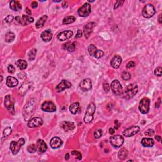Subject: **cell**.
<instances>
[{
	"label": "cell",
	"mask_w": 162,
	"mask_h": 162,
	"mask_svg": "<svg viewBox=\"0 0 162 162\" xmlns=\"http://www.w3.org/2000/svg\"><path fill=\"white\" fill-rule=\"evenodd\" d=\"M37 145H29L28 146H27V151H28L29 153H34L36 151V150H37Z\"/></svg>",
	"instance_id": "obj_39"
},
{
	"label": "cell",
	"mask_w": 162,
	"mask_h": 162,
	"mask_svg": "<svg viewBox=\"0 0 162 162\" xmlns=\"http://www.w3.org/2000/svg\"><path fill=\"white\" fill-rule=\"evenodd\" d=\"M36 53H37V50L36 49H32V50H30L29 53H28V56H29V60L30 61H32L35 59Z\"/></svg>",
	"instance_id": "obj_35"
},
{
	"label": "cell",
	"mask_w": 162,
	"mask_h": 162,
	"mask_svg": "<svg viewBox=\"0 0 162 162\" xmlns=\"http://www.w3.org/2000/svg\"><path fill=\"white\" fill-rule=\"evenodd\" d=\"M75 20V18L73 16H69L64 18L63 20V24H70L74 22Z\"/></svg>",
	"instance_id": "obj_34"
},
{
	"label": "cell",
	"mask_w": 162,
	"mask_h": 162,
	"mask_svg": "<svg viewBox=\"0 0 162 162\" xmlns=\"http://www.w3.org/2000/svg\"><path fill=\"white\" fill-rule=\"evenodd\" d=\"M145 134L148 136H153L155 134V131L153 129H148L147 130H146Z\"/></svg>",
	"instance_id": "obj_43"
},
{
	"label": "cell",
	"mask_w": 162,
	"mask_h": 162,
	"mask_svg": "<svg viewBox=\"0 0 162 162\" xmlns=\"http://www.w3.org/2000/svg\"><path fill=\"white\" fill-rule=\"evenodd\" d=\"M149 105H150V100L148 98L145 97V98L142 99L140 100L139 105V109L140 112L143 114H148L149 110Z\"/></svg>",
	"instance_id": "obj_6"
},
{
	"label": "cell",
	"mask_w": 162,
	"mask_h": 162,
	"mask_svg": "<svg viewBox=\"0 0 162 162\" xmlns=\"http://www.w3.org/2000/svg\"><path fill=\"white\" fill-rule=\"evenodd\" d=\"M30 87H31V83H30V82L24 83L22 85V86L19 88V94L20 95L24 96V94L27 93V91L30 88Z\"/></svg>",
	"instance_id": "obj_28"
},
{
	"label": "cell",
	"mask_w": 162,
	"mask_h": 162,
	"mask_svg": "<svg viewBox=\"0 0 162 162\" xmlns=\"http://www.w3.org/2000/svg\"><path fill=\"white\" fill-rule=\"evenodd\" d=\"M122 62V59L121 56L119 55H115L112 59L110 62V65L113 68L118 69L119 68V67L120 66Z\"/></svg>",
	"instance_id": "obj_21"
},
{
	"label": "cell",
	"mask_w": 162,
	"mask_h": 162,
	"mask_svg": "<svg viewBox=\"0 0 162 162\" xmlns=\"http://www.w3.org/2000/svg\"><path fill=\"white\" fill-rule=\"evenodd\" d=\"M110 142L112 146L115 148H120L122 146L124 142V137L120 135H116L112 136L110 138Z\"/></svg>",
	"instance_id": "obj_7"
},
{
	"label": "cell",
	"mask_w": 162,
	"mask_h": 162,
	"mask_svg": "<svg viewBox=\"0 0 162 162\" xmlns=\"http://www.w3.org/2000/svg\"><path fill=\"white\" fill-rule=\"evenodd\" d=\"M25 144V140L20 138L18 141H11L10 145V150L13 155H17L20 150V148Z\"/></svg>",
	"instance_id": "obj_3"
},
{
	"label": "cell",
	"mask_w": 162,
	"mask_h": 162,
	"mask_svg": "<svg viewBox=\"0 0 162 162\" xmlns=\"http://www.w3.org/2000/svg\"><path fill=\"white\" fill-rule=\"evenodd\" d=\"M34 21V19L33 17L28 16V15H23L22 17H20V24L23 26H25L33 23Z\"/></svg>",
	"instance_id": "obj_19"
},
{
	"label": "cell",
	"mask_w": 162,
	"mask_h": 162,
	"mask_svg": "<svg viewBox=\"0 0 162 162\" xmlns=\"http://www.w3.org/2000/svg\"><path fill=\"white\" fill-rule=\"evenodd\" d=\"M128 156V151L125 148H122L118 152V157L121 160H124Z\"/></svg>",
	"instance_id": "obj_31"
},
{
	"label": "cell",
	"mask_w": 162,
	"mask_h": 162,
	"mask_svg": "<svg viewBox=\"0 0 162 162\" xmlns=\"http://www.w3.org/2000/svg\"><path fill=\"white\" fill-rule=\"evenodd\" d=\"M68 5H69L68 2L65 1L63 2V3H62V7L64 8H66L68 7Z\"/></svg>",
	"instance_id": "obj_51"
},
{
	"label": "cell",
	"mask_w": 162,
	"mask_h": 162,
	"mask_svg": "<svg viewBox=\"0 0 162 162\" xmlns=\"http://www.w3.org/2000/svg\"><path fill=\"white\" fill-rule=\"evenodd\" d=\"M42 123H43V120H42L41 118L34 117L29 121L28 124H27V126L29 128L38 127L42 125Z\"/></svg>",
	"instance_id": "obj_14"
},
{
	"label": "cell",
	"mask_w": 162,
	"mask_h": 162,
	"mask_svg": "<svg viewBox=\"0 0 162 162\" xmlns=\"http://www.w3.org/2000/svg\"><path fill=\"white\" fill-rule=\"evenodd\" d=\"M10 7L11 10H13L15 11H17L22 9V6L19 3V1H11L10 3Z\"/></svg>",
	"instance_id": "obj_29"
},
{
	"label": "cell",
	"mask_w": 162,
	"mask_h": 162,
	"mask_svg": "<svg viewBox=\"0 0 162 162\" xmlns=\"http://www.w3.org/2000/svg\"><path fill=\"white\" fill-rule=\"evenodd\" d=\"M94 26H95V23L93 22H91L87 23L86 25L84 27L83 29V32L85 36V38L86 39H88L91 36V33L93 32V30Z\"/></svg>",
	"instance_id": "obj_15"
},
{
	"label": "cell",
	"mask_w": 162,
	"mask_h": 162,
	"mask_svg": "<svg viewBox=\"0 0 162 162\" xmlns=\"http://www.w3.org/2000/svg\"><path fill=\"white\" fill-rule=\"evenodd\" d=\"M161 14H160L159 15V17H158V22H159V23L160 24H161V22H162V21H161Z\"/></svg>",
	"instance_id": "obj_55"
},
{
	"label": "cell",
	"mask_w": 162,
	"mask_h": 162,
	"mask_svg": "<svg viewBox=\"0 0 162 162\" xmlns=\"http://www.w3.org/2000/svg\"><path fill=\"white\" fill-rule=\"evenodd\" d=\"M48 19V17L47 15H43L42 17H41L37 22L36 23V27H37L38 29L41 28V27H43L44 24L46 22V20Z\"/></svg>",
	"instance_id": "obj_30"
},
{
	"label": "cell",
	"mask_w": 162,
	"mask_h": 162,
	"mask_svg": "<svg viewBox=\"0 0 162 162\" xmlns=\"http://www.w3.org/2000/svg\"><path fill=\"white\" fill-rule=\"evenodd\" d=\"M11 128L10 127H8L6 128V129L3 130V138H7V137L10 135L11 133Z\"/></svg>",
	"instance_id": "obj_36"
},
{
	"label": "cell",
	"mask_w": 162,
	"mask_h": 162,
	"mask_svg": "<svg viewBox=\"0 0 162 162\" xmlns=\"http://www.w3.org/2000/svg\"><path fill=\"white\" fill-rule=\"evenodd\" d=\"M103 87L104 91H105L106 93H108L109 92L110 86H109V84L108 83H104L103 85Z\"/></svg>",
	"instance_id": "obj_45"
},
{
	"label": "cell",
	"mask_w": 162,
	"mask_h": 162,
	"mask_svg": "<svg viewBox=\"0 0 162 162\" xmlns=\"http://www.w3.org/2000/svg\"><path fill=\"white\" fill-rule=\"evenodd\" d=\"M41 109L46 112H54L56 110V107L51 101H46L42 104Z\"/></svg>",
	"instance_id": "obj_11"
},
{
	"label": "cell",
	"mask_w": 162,
	"mask_h": 162,
	"mask_svg": "<svg viewBox=\"0 0 162 162\" xmlns=\"http://www.w3.org/2000/svg\"><path fill=\"white\" fill-rule=\"evenodd\" d=\"M26 12H27V13L29 15H30L32 14V13H31V11H30V10H29V8H26Z\"/></svg>",
	"instance_id": "obj_54"
},
{
	"label": "cell",
	"mask_w": 162,
	"mask_h": 162,
	"mask_svg": "<svg viewBox=\"0 0 162 162\" xmlns=\"http://www.w3.org/2000/svg\"><path fill=\"white\" fill-rule=\"evenodd\" d=\"M91 12V6L88 3H85L78 10V15L80 17H85L88 16Z\"/></svg>",
	"instance_id": "obj_10"
},
{
	"label": "cell",
	"mask_w": 162,
	"mask_h": 162,
	"mask_svg": "<svg viewBox=\"0 0 162 162\" xmlns=\"http://www.w3.org/2000/svg\"><path fill=\"white\" fill-rule=\"evenodd\" d=\"M81 89L83 91H88L92 88V81L90 79H85L79 84Z\"/></svg>",
	"instance_id": "obj_16"
},
{
	"label": "cell",
	"mask_w": 162,
	"mask_h": 162,
	"mask_svg": "<svg viewBox=\"0 0 162 162\" xmlns=\"http://www.w3.org/2000/svg\"><path fill=\"white\" fill-rule=\"evenodd\" d=\"M72 87V84L68 81L62 80L60 83L56 87V90L57 92H62L65 89H68Z\"/></svg>",
	"instance_id": "obj_18"
},
{
	"label": "cell",
	"mask_w": 162,
	"mask_h": 162,
	"mask_svg": "<svg viewBox=\"0 0 162 162\" xmlns=\"http://www.w3.org/2000/svg\"><path fill=\"white\" fill-rule=\"evenodd\" d=\"M15 38V35L13 32H9L5 35V41L7 42H11L13 41Z\"/></svg>",
	"instance_id": "obj_32"
},
{
	"label": "cell",
	"mask_w": 162,
	"mask_h": 162,
	"mask_svg": "<svg viewBox=\"0 0 162 162\" xmlns=\"http://www.w3.org/2000/svg\"><path fill=\"white\" fill-rule=\"evenodd\" d=\"M71 154L72 155L76 157V158H77V160H81L82 159V154L78 151H72L71 152Z\"/></svg>",
	"instance_id": "obj_40"
},
{
	"label": "cell",
	"mask_w": 162,
	"mask_h": 162,
	"mask_svg": "<svg viewBox=\"0 0 162 162\" xmlns=\"http://www.w3.org/2000/svg\"><path fill=\"white\" fill-rule=\"evenodd\" d=\"M134 66H135V63H134V62H129L127 64L126 67L128 69H130V68H132V67H134Z\"/></svg>",
	"instance_id": "obj_48"
},
{
	"label": "cell",
	"mask_w": 162,
	"mask_h": 162,
	"mask_svg": "<svg viewBox=\"0 0 162 162\" xmlns=\"http://www.w3.org/2000/svg\"><path fill=\"white\" fill-rule=\"evenodd\" d=\"M6 84H7V86H8L9 87H14L17 86L18 84H19V81L15 77H11V76H8L7 78Z\"/></svg>",
	"instance_id": "obj_23"
},
{
	"label": "cell",
	"mask_w": 162,
	"mask_h": 162,
	"mask_svg": "<svg viewBox=\"0 0 162 162\" xmlns=\"http://www.w3.org/2000/svg\"><path fill=\"white\" fill-rule=\"evenodd\" d=\"M88 52L91 56L96 58H100L104 55V52L102 50H97V48L94 44H89L88 46Z\"/></svg>",
	"instance_id": "obj_5"
},
{
	"label": "cell",
	"mask_w": 162,
	"mask_h": 162,
	"mask_svg": "<svg viewBox=\"0 0 162 162\" xmlns=\"http://www.w3.org/2000/svg\"><path fill=\"white\" fill-rule=\"evenodd\" d=\"M60 127H62L65 132H68V131H71L75 129V125L74 122L69 121H63L60 124Z\"/></svg>",
	"instance_id": "obj_17"
},
{
	"label": "cell",
	"mask_w": 162,
	"mask_h": 162,
	"mask_svg": "<svg viewBox=\"0 0 162 162\" xmlns=\"http://www.w3.org/2000/svg\"><path fill=\"white\" fill-rule=\"evenodd\" d=\"M102 134H103L102 130L99 129H96L95 131H94V134H93V136H94V138L97 139H99V138H100L101 137H102Z\"/></svg>",
	"instance_id": "obj_38"
},
{
	"label": "cell",
	"mask_w": 162,
	"mask_h": 162,
	"mask_svg": "<svg viewBox=\"0 0 162 162\" xmlns=\"http://www.w3.org/2000/svg\"><path fill=\"white\" fill-rule=\"evenodd\" d=\"M17 65L20 70H25L27 67V63L24 60H19L17 62Z\"/></svg>",
	"instance_id": "obj_33"
},
{
	"label": "cell",
	"mask_w": 162,
	"mask_h": 162,
	"mask_svg": "<svg viewBox=\"0 0 162 162\" xmlns=\"http://www.w3.org/2000/svg\"><path fill=\"white\" fill-rule=\"evenodd\" d=\"M96 111V105L93 103H90L87 106L86 112L85 114L84 121L85 124H89L93 120L94 114Z\"/></svg>",
	"instance_id": "obj_2"
},
{
	"label": "cell",
	"mask_w": 162,
	"mask_h": 162,
	"mask_svg": "<svg viewBox=\"0 0 162 162\" xmlns=\"http://www.w3.org/2000/svg\"><path fill=\"white\" fill-rule=\"evenodd\" d=\"M63 142L60 138L58 137H54L51 140L50 146L53 149L59 148L62 145Z\"/></svg>",
	"instance_id": "obj_22"
},
{
	"label": "cell",
	"mask_w": 162,
	"mask_h": 162,
	"mask_svg": "<svg viewBox=\"0 0 162 162\" xmlns=\"http://www.w3.org/2000/svg\"><path fill=\"white\" fill-rule=\"evenodd\" d=\"M138 91V86H137V84L133 83L128 85L127 86L125 87V89L123 91V97L125 99H129L132 98L137 93Z\"/></svg>",
	"instance_id": "obj_1"
},
{
	"label": "cell",
	"mask_w": 162,
	"mask_h": 162,
	"mask_svg": "<svg viewBox=\"0 0 162 162\" xmlns=\"http://www.w3.org/2000/svg\"><path fill=\"white\" fill-rule=\"evenodd\" d=\"M76 44L75 42L67 41L65 44H63V50L68 51L69 52H74L75 50Z\"/></svg>",
	"instance_id": "obj_24"
},
{
	"label": "cell",
	"mask_w": 162,
	"mask_h": 162,
	"mask_svg": "<svg viewBox=\"0 0 162 162\" xmlns=\"http://www.w3.org/2000/svg\"><path fill=\"white\" fill-rule=\"evenodd\" d=\"M121 77L122 79H124V80L127 81V80H129V79L131 78V75L129 72H128L127 71H124L123 72H122Z\"/></svg>",
	"instance_id": "obj_37"
},
{
	"label": "cell",
	"mask_w": 162,
	"mask_h": 162,
	"mask_svg": "<svg viewBox=\"0 0 162 162\" xmlns=\"http://www.w3.org/2000/svg\"><path fill=\"white\" fill-rule=\"evenodd\" d=\"M41 38L44 42L50 41L53 38V33L50 29H47L42 32L41 34Z\"/></svg>",
	"instance_id": "obj_20"
},
{
	"label": "cell",
	"mask_w": 162,
	"mask_h": 162,
	"mask_svg": "<svg viewBox=\"0 0 162 162\" xmlns=\"http://www.w3.org/2000/svg\"><path fill=\"white\" fill-rule=\"evenodd\" d=\"M110 87L113 93L116 95L120 96L123 93V88L122 87L120 82L118 80H114V81H112Z\"/></svg>",
	"instance_id": "obj_9"
},
{
	"label": "cell",
	"mask_w": 162,
	"mask_h": 162,
	"mask_svg": "<svg viewBox=\"0 0 162 162\" xmlns=\"http://www.w3.org/2000/svg\"><path fill=\"white\" fill-rule=\"evenodd\" d=\"M38 2L37 1H33L31 3V7L32 8H36L38 7Z\"/></svg>",
	"instance_id": "obj_49"
},
{
	"label": "cell",
	"mask_w": 162,
	"mask_h": 162,
	"mask_svg": "<svg viewBox=\"0 0 162 162\" xmlns=\"http://www.w3.org/2000/svg\"><path fill=\"white\" fill-rule=\"evenodd\" d=\"M82 31L80 29H79L77 30V33H76V36H75V38H80L82 37Z\"/></svg>",
	"instance_id": "obj_47"
},
{
	"label": "cell",
	"mask_w": 162,
	"mask_h": 162,
	"mask_svg": "<svg viewBox=\"0 0 162 162\" xmlns=\"http://www.w3.org/2000/svg\"><path fill=\"white\" fill-rule=\"evenodd\" d=\"M20 17H15V21H16L17 24H20Z\"/></svg>",
	"instance_id": "obj_53"
},
{
	"label": "cell",
	"mask_w": 162,
	"mask_h": 162,
	"mask_svg": "<svg viewBox=\"0 0 162 162\" xmlns=\"http://www.w3.org/2000/svg\"><path fill=\"white\" fill-rule=\"evenodd\" d=\"M115 132V128H113V127H111V128H110L109 129V133L110 134H114Z\"/></svg>",
	"instance_id": "obj_50"
},
{
	"label": "cell",
	"mask_w": 162,
	"mask_h": 162,
	"mask_svg": "<svg viewBox=\"0 0 162 162\" xmlns=\"http://www.w3.org/2000/svg\"><path fill=\"white\" fill-rule=\"evenodd\" d=\"M5 106L12 115L15 114V105L14 100L12 98L11 96L7 95L5 98Z\"/></svg>",
	"instance_id": "obj_8"
},
{
	"label": "cell",
	"mask_w": 162,
	"mask_h": 162,
	"mask_svg": "<svg viewBox=\"0 0 162 162\" xmlns=\"http://www.w3.org/2000/svg\"><path fill=\"white\" fill-rule=\"evenodd\" d=\"M155 138L156 140H157L158 141H159V142L161 141V137L160 136H156Z\"/></svg>",
	"instance_id": "obj_52"
},
{
	"label": "cell",
	"mask_w": 162,
	"mask_h": 162,
	"mask_svg": "<svg viewBox=\"0 0 162 162\" xmlns=\"http://www.w3.org/2000/svg\"><path fill=\"white\" fill-rule=\"evenodd\" d=\"M69 110H70V112H71L72 114L75 115L76 114H77L79 111L81 110L80 104H79V103L78 102L72 103V105H70Z\"/></svg>",
	"instance_id": "obj_27"
},
{
	"label": "cell",
	"mask_w": 162,
	"mask_h": 162,
	"mask_svg": "<svg viewBox=\"0 0 162 162\" xmlns=\"http://www.w3.org/2000/svg\"><path fill=\"white\" fill-rule=\"evenodd\" d=\"M124 3V1H117V3H116L115 4V5H114V9L115 10V9H117V8H118L119 7H120V5H122V4H123Z\"/></svg>",
	"instance_id": "obj_46"
},
{
	"label": "cell",
	"mask_w": 162,
	"mask_h": 162,
	"mask_svg": "<svg viewBox=\"0 0 162 162\" xmlns=\"http://www.w3.org/2000/svg\"><path fill=\"white\" fill-rule=\"evenodd\" d=\"M8 71L10 74H14L15 72V68L13 65H9L8 67Z\"/></svg>",
	"instance_id": "obj_44"
},
{
	"label": "cell",
	"mask_w": 162,
	"mask_h": 162,
	"mask_svg": "<svg viewBox=\"0 0 162 162\" xmlns=\"http://www.w3.org/2000/svg\"><path fill=\"white\" fill-rule=\"evenodd\" d=\"M155 8L154 6L151 4H147L145 6L142 10V15L145 18H149L152 17L155 14Z\"/></svg>",
	"instance_id": "obj_4"
},
{
	"label": "cell",
	"mask_w": 162,
	"mask_h": 162,
	"mask_svg": "<svg viewBox=\"0 0 162 162\" xmlns=\"http://www.w3.org/2000/svg\"><path fill=\"white\" fill-rule=\"evenodd\" d=\"M37 148L38 149L39 151L41 153H43L46 151L47 150L48 147L46 144L45 143L42 139H38L37 141Z\"/></svg>",
	"instance_id": "obj_26"
},
{
	"label": "cell",
	"mask_w": 162,
	"mask_h": 162,
	"mask_svg": "<svg viewBox=\"0 0 162 162\" xmlns=\"http://www.w3.org/2000/svg\"><path fill=\"white\" fill-rule=\"evenodd\" d=\"M161 71H162V69L161 67H157V69L155 70V75L158 76V77H161Z\"/></svg>",
	"instance_id": "obj_41"
},
{
	"label": "cell",
	"mask_w": 162,
	"mask_h": 162,
	"mask_svg": "<svg viewBox=\"0 0 162 162\" xmlns=\"http://www.w3.org/2000/svg\"><path fill=\"white\" fill-rule=\"evenodd\" d=\"M1 82L3 81V76L2 75H1Z\"/></svg>",
	"instance_id": "obj_57"
},
{
	"label": "cell",
	"mask_w": 162,
	"mask_h": 162,
	"mask_svg": "<svg viewBox=\"0 0 162 162\" xmlns=\"http://www.w3.org/2000/svg\"><path fill=\"white\" fill-rule=\"evenodd\" d=\"M73 36V32L72 30H67L60 32L57 35V38L60 41H65L71 38Z\"/></svg>",
	"instance_id": "obj_13"
},
{
	"label": "cell",
	"mask_w": 162,
	"mask_h": 162,
	"mask_svg": "<svg viewBox=\"0 0 162 162\" xmlns=\"http://www.w3.org/2000/svg\"><path fill=\"white\" fill-rule=\"evenodd\" d=\"M13 19H14V17H13V15H8L7 17H5V22L8 23V24L11 23V22H12V21L13 20Z\"/></svg>",
	"instance_id": "obj_42"
},
{
	"label": "cell",
	"mask_w": 162,
	"mask_h": 162,
	"mask_svg": "<svg viewBox=\"0 0 162 162\" xmlns=\"http://www.w3.org/2000/svg\"><path fill=\"white\" fill-rule=\"evenodd\" d=\"M65 160H69V158H70V155H69V153H67L66 155H65Z\"/></svg>",
	"instance_id": "obj_56"
},
{
	"label": "cell",
	"mask_w": 162,
	"mask_h": 162,
	"mask_svg": "<svg viewBox=\"0 0 162 162\" xmlns=\"http://www.w3.org/2000/svg\"><path fill=\"white\" fill-rule=\"evenodd\" d=\"M139 130H140L139 127L134 125V126L130 127L129 128H128V129H125L123 132V134L125 137H130L135 136L136 134H137L139 132Z\"/></svg>",
	"instance_id": "obj_12"
},
{
	"label": "cell",
	"mask_w": 162,
	"mask_h": 162,
	"mask_svg": "<svg viewBox=\"0 0 162 162\" xmlns=\"http://www.w3.org/2000/svg\"><path fill=\"white\" fill-rule=\"evenodd\" d=\"M141 145L144 147L146 148H151L155 145L154 140L152 138H147V137H144L141 140Z\"/></svg>",
	"instance_id": "obj_25"
}]
</instances>
